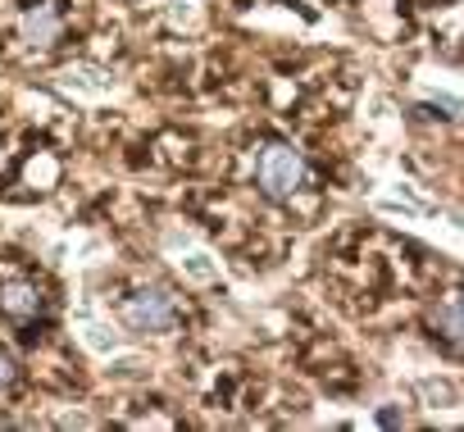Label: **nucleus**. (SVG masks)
Returning a JSON list of instances; mask_svg holds the SVG:
<instances>
[{"label":"nucleus","instance_id":"f257e3e1","mask_svg":"<svg viewBox=\"0 0 464 432\" xmlns=\"http://www.w3.org/2000/svg\"><path fill=\"white\" fill-rule=\"evenodd\" d=\"M256 178H260V187H265L269 200H287V196H296L301 182H305V159H301V150H292V146H283V141H278V146H265Z\"/></svg>","mask_w":464,"mask_h":432},{"label":"nucleus","instance_id":"f03ea898","mask_svg":"<svg viewBox=\"0 0 464 432\" xmlns=\"http://www.w3.org/2000/svg\"><path fill=\"white\" fill-rule=\"evenodd\" d=\"M173 319H178L173 296H164V292H155V287L128 296V305H123V323H128L132 332H169Z\"/></svg>","mask_w":464,"mask_h":432},{"label":"nucleus","instance_id":"7ed1b4c3","mask_svg":"<svg viewBox=\"0 0 464 432\" xmlns=\"http://www.w3.org/2000/svg\"><path fill=\"white\" fill-rule=\"evenodd\" d=\"M19 37L33 46V51H46L60 42V10L55 5H33L24 19H19Z\"/></svg>","mask_w":464,"mask_h":432},{"label":"nucleus","instance_id":"20e7f679","mask_svg":"<svg viewBox=\"0 0 464 432\" xmlns=\"http://www.w3.org/2000/svg\"><path fill=\"white\" fill-rule=\"evenodd\" d=\"M42 292L33 287V283H5L0 287V310L5 314H14V319H33V314H42Z\"/></svg>","mask_w":464,"mask_h":432},{"label":"nucleus","instance_id":"39448f33","mask_svg":"<svg viewBox=\"0 0 464 432\" xmlns=\"http://www.w3.org/2000/svg\"><path fill=\"white\" fill-rule=\"evenodd\" d=\"M432 328H441V337L450 341V346H459V301L450 296L441 310H432Z\"/></svg>","mask_w":464,"mask_h":432},{"label":"nucleus","instance_id":"423d86ee","mask_svg":"<svg viewBox=\"0 0 464 432\" xmlns=\"http://www.w3.org/2000/svg\"><path fill=\"white\" fill-rule=\"evenodd\" d=\"M10 382H14V360L0 350V387H10Z\"/></svg>","mask_w":464,"mask_h":432}]
</instances>
